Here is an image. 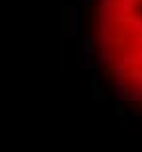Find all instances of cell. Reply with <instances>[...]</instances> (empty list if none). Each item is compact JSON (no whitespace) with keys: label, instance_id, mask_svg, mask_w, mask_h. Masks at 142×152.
<instances>
[{"label":"cell","instance_id":"cell-1","mask_svg":"<svg viewBox=\"0 0 142 152\" xmlns=\"http://www.w3.org/2000/svg\"><path fill=\"white\" fill-rule=\"evenodd\" d=\"M95 45H97V39L93 38V36H87V38L83 39V51H85L87 56H91L93 51H95Z\"/></svg>","mask_w":142,"mask_h":152}]
</instances>
